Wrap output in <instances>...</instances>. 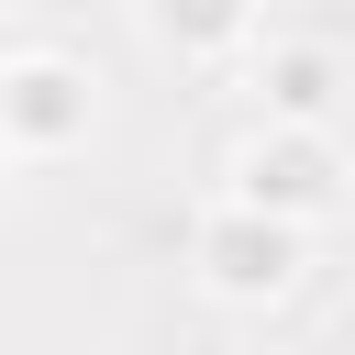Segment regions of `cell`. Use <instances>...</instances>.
I'll use <instances>...</instances> for the list:
<instances>
[{"mask_svg":"<svg viewBox=\"0 0 355 355\" xmlns=\"http://www.w3.org/2000/svg\"><path fill=\"white\" fill-rule=\"evenodd\" d=\"M233 200H255L277 222H333L355 200V166H344L333 122H255V144L233 155Z\"/></svg>","mask_w":355,"mask_h":355,"instance_id":"1","label":"cell"},{"mask_svg":"<svg viewBox=\"0 0 355 355\" xmlns=\"http://www.w3.org/2000/svg\"><path fill=\"white\" fill-rule=\"evenodd\" d=\"M300 233H311V222H277V211H255V200H222V211H200L189 266H200V288H211V300L266 311V300H288V288H300Z\"/></svg>","mask_w":355,"mask_h":355,"instance_id":"2","label":"cell"},{"mask_svg":"<svg viewBox=\"0 0 355 355\" xmlns=\"http://www.w3.org/2000/svg\"><path fill=\"white\" fill-rule=\"evenodd\" d=\"M0 133H11L22 166L89 144V67H67V55H11V67H0Z\"/></svg>","mask_w":355,"mask_h":355,"instance_id":"3","label":"cell"},{"mask_svg":"<svg viewBox=\"0 0 355 355\" xmlns=\"http://www.w3.org/2000/svg\"><path fill=\"white\" fill-rule=\"evenodd\" d=\"M255 100H266V122H333V111H344V67H333L322 44H266Z\"/></svg>","mask_w":355,"mask_h":355,"instance_id":"4","label":"cell"},{"mask_svg":"<svg viewBox=\"0 0 355 355\" xmlns=\"http://www.w3.org/2000/svg\"><path fill=\"white\" fill-rule=\"evenodd\" d=\"M133 11H144V33H155L166 55H189V67H200V55H233V44L255 33V11H266V0H133Z\"/></svg>","mask_w":355,"mask_h":355,"instance_id":"5","label":"cell"}]
</instances>
